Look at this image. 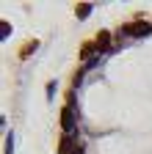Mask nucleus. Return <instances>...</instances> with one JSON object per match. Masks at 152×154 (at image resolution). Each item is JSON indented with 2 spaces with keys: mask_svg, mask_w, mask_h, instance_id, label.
<instances>
[{
  "mask_svg": "<svg viewBox=\"0 0 152 154\" xmlns=\"http://www.w3.org/2000/svg\"><path fill=\"white\" fill-rule=\"evenodd\" d=\"M152 28L147 25V22H133V25H127L125 28V33H130V36H147Z\"/></svg>",
  "mask_w": 152,
  "mask_h": 154,
  "instance_id": "f257e3e1",
  "label": "nucleus"
},
{
  "mask_svg": "<svg viewBox=\"0 0 152 154\" xmlns=\"http://www.w3.org/2000/svg\"><path fill=\"white\" fill-rule=\"evenodd\" d=\"M89 11H91V6H89V3H86V6H83V8H80V11H78V17H89Z\"/></svg>",
  "mask_w": 152,
  "mask_h": 154,
  "instance_id": "20e7f679",
  "label": "nucleus"
},
{
  "mask_svg": "<svg viewBox=\"0 0 152 154\" xmlns=\"http://www.w3.org/2000/svg\"><path fill=\"white\" fill-rule=\"evenodd\" d=\"M69 146H72V135H66V138L61 140V149H58V151H61V154H66V151H69Z\"/></svg>",
  "mask_w": 152,
  "mask_h": 154,
  "instance_id": "7ed1b4c3",
  "label": "nucleus"
},
{
  "mask_svg": "<svg viewBox=\"0 0 152 154\" xmlns=\"http://www.w3.org/2000/svg\"><path fill=\"white\" fill-rule=\"evenodd\" d=\"M61 124H64V129H66V132H72V129H75V113H72V105H69V107H64V113H61Z\"/></svg>",
  "mask_w": 152,
  "mask_h": 154,
  "instance_id": "f03ea898",
  "label": "nucleus"
},
{
  "mask_svg": "<svg viewBox=\"0 0 152 154\" xmlns=\"http://www.w3.org/2000/svg\"><path fill=\"white\" fill-rule=\"evenodd\" d=\"M72 154H83V149H80V146H78V149H75V151H72Z\"/></svg>",
  "mask_w": 152,
  "mask_h": 154,
  "instance_id": "39448f33",
  "label": "nucleus"
}]
</instances>
